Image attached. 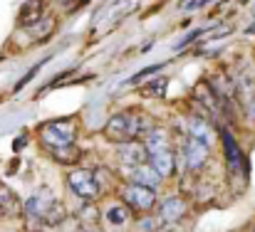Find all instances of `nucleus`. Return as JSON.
I'll list each match as a JSON object with an SVG mask.
<instances>
[{
  "instance_id": "obj_1",
  "label": "nucleus",
  "mask_w": 255,
  "mask_h": 232,
  "mask_svg": "<svg viewBox=\"0 0 255 232\" xmlns=\"http://www.w3.org/2000/svg\"><path fill=\"white\" fill-rule=\"evenodd\" d=\"M154 126L146 121L144 114H136V111H119L114 114L107 126H104V136L112 141V144H131V141H144V136L151 131Z\"/></svg>"
},
{
  "instance_id": "obj_2",
  "label": "nucleus",
  "mask_w": 255,
  "mask_h": 232,
  "mask_svg": "<svg viewBox=\"0 0 255 232\" xmlns=\"http://www.w3.org/2000/svg\"><path fill=\"white\" fill-rule=\"evenodd\" d=\"M40 139L42 144L50 149V151H57V149H65V146H75V139H77V126L72 119H57V121H47L42 129H40Z\"/></svg>"
},
{
  "instance_id": "obj_3",
  "label": "nucleus",
  "mask_w": 255,
  "mask_h": 232,
  "mask_svg": "<svg viewBox=\"0 0 255 232\" xmlns=\"http://www.w3.org/2000/svg\"><path fill=\"white\" fill-rule=\"evenodd\" d=\"M55 203H57V198H55L52 188L42 185V188L32 190V195L25 200L22 213H25V218H27L32 225H45V218L50 215V210L55 208Z\"/></svg>"
},
{
  "instance_id": "obj_4",
  "label": "nucleus",
  "mask_w": 255,
  "mask_h": 232,
  "mask_svg": "<svg viewBox=\"0 0 255 232\" xmlns=\"http://www.w3.org/2000/svg\"><path fill=\"white\" fill-rule=\"evenodd\" d=\"M122 200L124 205H129L131 210L136 213H151L156 205H159V198H156V190L154 188H146V185H139V183H129L122 188Z\"/></svg>"
},
{
  "instance_id": "obj_5",
  "label": "nucleus",
  "mask_w": 255,
  "mask_h": 232,
  "mask_svg": "<svg viewBox=\"0 0 255 232\" xmlns=\"http://www.w3.org/2000/svg\"><path fill=\"white\" fill-rule=\"evenodd\" d=\"M67 185H70V190H72L77 198H82L87 203L97 200L99 193H102V188H99V183H97V175H94L89 168H75V170H70V173H67Z\"/></svg>"
},
{
  "instance_id": "obj_6",
  "label": "nucleus",
  "mask_w": 255,
  "mask_h": 232,
  "mask_svg": "<svg viewBox=\"0 0 255 232\" xmlns=\"http://www.w3.org/2000/svg\"><path fill=\"white\" fill-rule=\"evenodd\" d=\"M208 144L206 141H198V139H186V144H183V149H181V163H183V168L186 170H191V173H198L203 165H206V160H208Z\"/></svg>"
},
{
  "instance_id": "obj_7",
  "label": "nucleus",
  "mask_w": 255,
  "mask_h": 232,
  "mask_svg": "<svg viewBox=\"0 0 255 232\" xmlns=\"http://www.w3.org/2000/svg\"><path fill=\"white\" fill-rule=\"evenodd\" d=\"M119 163H122L124 168H136V165L149 163V151H146L144 141L124 144V146L119 149Z\"/></svg>"
},
{
  "instance_id": "obj_8",
  "label": "nucleus",
  "mask_w": 255,
  "mask_h": 232,
  "mask_svg": "<svg viewBox=\"0 0 255 232\" xmlns=\"http://www.w3.org/2000/svg\"><path fill=\"white\" fill-rule=\"evenodd\" d=\"M186 203H183V198H166V200H161L159 203V210H156V215L164 220V225H173V223H178L183 215H186Z\"/></svg>"
},
{
  "instance_id": "obj_9",
  "label": "nucleus",
  "mask_w": 255,
  "mask_h": 232,
  "mask_svg": "<svg viewBox=\"0 0 255 232\" xmlns=\"http://www.w3.org/2000/svg\"><path fill=\"white\" fill-rule=\"evenodd\" d=\"M124 170H129V180L131 183H139V185H146V188H159L161 185V175L149 165V163H144V165H136V168H124Z\"/></svg>"
},
{
  "instance_id": "obj_10",
  "label": "nucleus",
  "mask_w": 255,
  "mask_h": 232,
  "mask_svg": "<svg viewBox=\"0 0 255 232\" xmlns=\"http://www.w3.org/2000/svg\"><path fill=\"white\" fill-rule=\"evenodd\" d=\"M149 165L166 180V178H171V175L176 173V154H173L171 149L159 151V154H151L149 155Z\"/></svg>"
},
{
  "instance_id": "obj_11",
  "label": "nucleus",
  "mask_w": 255,
  "mask_h": 232,
  "mask_svg": "<svg viewBox=\"0 0 255 232\" xmlns=\"http://www.w3.org/2000/svg\"><path fill=\"white\" fill-rule=\"evenodd\" d=\"M144 146H146L149 155L159 154V151H166V149H169V131H166V129L154 126V129L144 136Z\"/></svg>"
},
{
  "instance_id": "obj_12",
  "label": "nucleus",
  "mask_w": 255,
  "mask_h": 232,
  "mask_svg": "<svg viewBox=\"0 0 255 232\" xmlns=\"http://www.w3.org/2000/svg\"><path fill=\"white\" fill-rule=\"evenodd\" d=\"M17 213H22V205H20L17 195L10 188H0V220L10 218V215H17Z\"/></svg>"
},
{
  "instance_id": "obj_13",
  "label": "nucleus",
  "mask_w": 255,
  "mask_h": 232,
  "mask_svg": "<svg viewBox=\"0 0 255 232\" xmlns=\"http://www.w3.org/2000/svg\"><path fill=\"white\" fill-rule=\"evenodd\" d=\"M188 136L211 144V124H208L203 116H193V119L188 121Z\"/></svg>"
},
{
  "instance_id": "obj_14",
  "label": "nucleus",
  "mask_w": 255,
  "mask_h": 232,
  "mask_svg": "<svg viewBox=\"0 0 255 232\" xmlns=\"http://www.w3.org/2000/svg\"><path fill=\"white\" fill-rule=\"evenodd\" d=\"M20 12H22V15H20V22H25V25L40 22V20H42V12H45L42 0H30V2H25Z\"/></svg>"
},
{
  "instance_id": "obj_15",
  "label": "nucleus",
  "mask_w": 255,
  "mask_h": 232,
  "mask_svg": "<svg viewBox=\"0 0 255 232\" xmlns=\"http://www.w3.org/2000/svg\"><path fill=\"white\" fill-rule=\"evenodd\" d=\"M129 218H131V210H129V205H112L109 210H104V220L109 223V225H127L129 223Z\"/></svg>"
},
{
  "instance_id": "obj_16",
  "label": "nucleus",
  "mask_w": 255,
  "mask_h": 232,
  "mask_svg": "<svg viewBox=\"0 0 255 232\" xmlns=\"http://www.w3.org/2000/svg\"><path fill=\"white\" fill-rule=\"evenodd\" d=\"M223 144H226V158H228V165H231L233 170H238V168L243 165V155H241V151H238V144L233 141L231 134H223Z\"/></svg>"
},
{
  "instance_id": "obj_17",
  "label": "nucleus",
  "mask_w": 255,
  "mask_h": 232,
  "mask_svg": "<svg viewBox=\"0 0 255 232\" xmlns=\"http://www.w3.org/2000/svg\"><path fill=\"white\" fill-rule=\"evenodd\" d=\"M52 158L57 160V163H62V165H75V163H80V158H82V151L77 149V146H65V149H57V151H50Z\"/></svg>"
},
{
  "instance_id": "obj_18",
  "label": "nucleus",
  "mask_w": 255,
  "mask_h": 232,
  "mask_svg": "<svg viewBox=\"0 0 255 232\" xmlns=\"http://www.w3.org/2000/svg\"><path fill=\"white\" fill-rule=\"evenodd\" d=\"M161 228H164V220L156 213H146L144 218L136 220V230L139 232H159Z\"/></svg>"
},
{
  "instance_id": "obj_19",
  "label": "nucleus",
  "mask_w": 255,
  "mask_h": 232,
  "mask_svg": "<svg viewBox=\"0 0 255 232\" xmlns=\"http://www.w3.org/2000/svg\"><path fill=\"white\" fill-rule=\"evenodd\" d=\"M65 218H67L65 205H62V203H55V208H52L50 215L45 218V228H57L60 223H65Z\"/></svg>"
},
{
  "instance_id": "obj_20",
  "label": "nucleus",
  "mask_w": 255,
  "mask_h": 232,
  "mask_svg": "<svg viewBox=\"0 0 255 232\" xmlns=\"http://www.w3.org/2000/svg\"><path fill=\"white\" fill-rule=\"evenodd\" d=\"M166 84H169V79L159 77V79H154L151 84H146V86L141 89V94H149V96H161V94L166 91Z\"/></svg>"
},
{
  "instance_id": "obj_21",
  "label": "nucleus",
  "mask_w": 255,
  "mask_h": 232,
  "mask_svg": "<svg viewBox=\"0 0 255 232\" xmlns=\"http://www.w3.org/2000/svg\"><path fill=\"white\" fill-rule=\"evenodd\" d=\"M161 67H164V65H154V67H144V70H141L139 75H134V77L129 79V84H136V81H141V79H144V77H151V75H156V72H159Z\"/></svg>"
},
{
  "instance_id": "obj_22",
  "label": "nucleus",
  "mask_w": 255,
  "mask_h": 232,
  "mask_svg": "<svg viewBox=\"0 0 255 232\" xmlns=\"http://www.w3.org/2000/svg\"><path fill=\"white\" fill-rule=\"evenodd\" d=\"M203 32H208V30H191V32H188V35H186V37H183L181 42H176V50H181V47L191 45V42H193V40H198V37H201Z\"/></svg>"
},
{
  "instance_id": "obj_23",
  "label": "nucleus",
  "mask_w": 255,
  "mask_h": 232,
  "mask_svg": "<svg viewBox=\"0 0 255 232\" xmlns=\"http://www.w3.org/2000/svg\"><path fill=\"white\" fill-rule=\"evenodd\" d=\"M208 2H213V0H191V2H186V10H196V7H203Z\"/></svg>"
},
{
  "instance_id": "obj_24",
  "label": "nucleus",
  "mask_w": 255,
  "mask_h": 232,
  "mask_svg": "<svg viewBox=\"0 0 255 232\" xmlns=\"http://www.w3.org/2000/svg\"><path fill=\"white\" fill-rule=\"evenodd\" d=\"M85 232H104V230H97V228H87Z\"/></svg>"
},
{
  "instance_id": "obj_25",
  "label": "nucleus",
  "mask_w": 255,
  "mask_h": 232,
  "mask_svg": "<svg viewBox=\"0 0 255 232\" xmlns=\"http://www.w3.org/2000/svg\"><path fill=\"white\" fill-rule=\"evenodd\" d=\"M248 35H255V25H251V27H248Z\"/></svg>"
},
{
  "instance_id": "obj_26",
  "label": "nucleus",
  "mask_w": 255,
  "mask_h": 232,
  "mask_svg": "<svg viewBox=\"0 0 255 232\" xmlns=\"http://www.w3.org/2000/svg\"><path fill=\"white\" fill-rule=\"evenodd\" d=\"M57 2H62V5H70V2H72V0H57Z\"/></svg>"
}]
</instances>
